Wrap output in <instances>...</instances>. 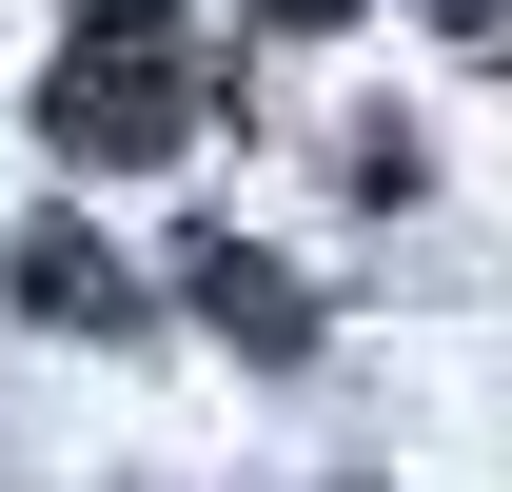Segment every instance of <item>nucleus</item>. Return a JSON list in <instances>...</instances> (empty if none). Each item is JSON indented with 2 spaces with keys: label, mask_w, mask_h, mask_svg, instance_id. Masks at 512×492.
<instances>
[{
  "label": "nucleus",
  "mask_w": 512,
  "mask_h": 492,
  "mask_svg": "<svg viewBox=\"0 0 512 492\" xmlns=\"http://www.w3.org/2000/svg\"><path fill=\"white\" fill-rule=\"evenodd\" d=\"M40 138H60L79 178H158L197 138V79H178V40H79L60 79H40Z\"/></svg>",
  "instance_id": "f257e3e1"
},
{
  "label": "nucleus",
  "mask_w": 512,
  "mask_h": 492,
  "mask_svg": "<svg viewBox=\"0 0 512 492\" xmlns=\"http://www.w3.org/2000/svg\"><path fill=\"white\" fill-rule=\"evenodd\" d=\"M0 276H20V315H60V335H119V315H138V276L79 237V217H20V256H0Z\"/></svg>",
  "instance_id": "f03ea898"
},
{
  "label": "nucleus",
  "mask_w": 512,
  "mask_h": 492,
  "mask_svg": "<svg viewBox=\"0 0 512 492\" xmlns=\"http://www.w3.org/2000/svg\"><path fill=\"white\" fill-rule=\"evenodd\" d=\"M178 276H197V296H217V315H237L256 355H296V335H316V296H296V276H276V256H237V237H197Z\"/></svg>",
  "instance_id": "7ed1b4c3"
},
{
  "label": "nucleus",
  "mask_w": 512,
  "mask_h": 492,
  "mask_svg": "<svg viewBox=\"0 0 512 492\" xmlns=\"http://www.w3.org/2000/svg\"><path fill=\"white\" fill-rule=\"evenodd\" d=\"M79 20H99V40H178V0H79Z\"/></svg>",
  "instance_id": "20e7f679"
},
{
  "label": "nucleus",
  "mask_w": 512,
  "mask_h": 492,
  "mask_svg": "<svg viewBox=\"0 0 512 492\" xmlns=\"http://www.w3.org/2000/svg\"><path fill=\"white\" fill-rule=\"evenodd\" d=\"M256 20H355V0H256Z\"/></svg>",
  "instance_id": "39448f33"
}]
</instances>
